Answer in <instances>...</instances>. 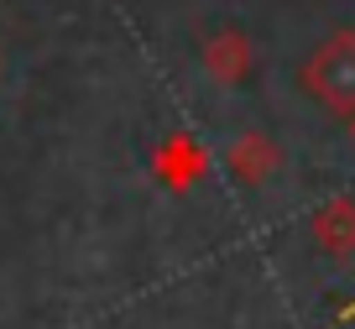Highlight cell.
<instances>
[{
    "instance_id": "3957f363",
    "label": "cell",
    "mask_w": 355,
    "mask_h": 329,
    "mask_svg": "<svg viewBox=\"0 0 355 329\" xmlns=\"http://www.w3.org/2000/svg\"><path fill=\"white\" fill-rule=\"evenodd\" d=\"M313 241L329 256H350L355 251V199H329L313 214Z\"/></svg>"
},
{
    "instance_id": "6da1fadb",
    "label": "cell",
    "mask_w": 355,
    "mask_h": 329,
    "mask_svg": "<svg viewBox=\"0 0 355 329\" xmlns=\"http://www.w3.org/2000/svg\"><path fill=\"white\" fill-rule=\"evenodd\" d=\"M303 89L334 110V115H355V32H334L303 68Z\"/></svg>"
},
{
    "instance_id": "52a82bcc",
    "label": "cell",
    "mask_w": 355,
    "mask_h": 329,
    "mask_svg": "<svg viewBox=\"0 0 355 329\" xmlns=\"http://www.w3.org/2000/svg\"><path fill=\"white\" fill-rule=\"evenodd\" d=\"M350 142H355V115H350Z\"/></svg>"
},
{
    "instance_id": "8992f818",
    "label": "cell",
    "mask_w": 355,
    "mask_h": 329,
    "mask_svg": "<svg viewBox=\"0 0 355 329\" xmlns=\"http://www.w3.org/2000/svg\"><path fill=\"white\" fill-rule=\"evenodd\" d=\"M340 319H355V303H345V308H340Z\"/></svg>"
},
{
    "instance_id": "7a4b0ae2",
    "label": "cell",
    "mask_w": 355,
    "mask_h": 329,
    "mask_svg": "<svg viewBox=\"0 0 355 329\" xmlns=\"http://www.w3.org/2000/svg\"><path fill=\"white\" fill-rule=\"evenodd\" d=\"M225 162H230V173L241 178V183H261V178H272V167H277V142L261 136V131H245V136L230 142Z\"/></svg>"
},
{
    "instance_id": "277c9868",
    "label": "cell",
    "mask_w": 355,
    "mask_h": 329,
    "mask_svg": "<svg viewBox=\"0 0 355 329\" xmlns=\"http://www.w3.org/2000/svg\"><path fill=\"white\" fill-rule=\"evenodd\" d=\"M204 68H209L220 84H241L245 68H251V42L241 32H214L204 42Z\"/></svg>"
},
{
    "instance_id": "5b68a950",
    "label": "cell",
    "mask_w": 355,
    "mask_h": 329,
    "mask_svg": "<svg viewBox=\"0 0 355 329\" xmlns=\"http://www.w3.org/2000/svg\"><path fill=\"white\" fill-rule=\"evenodd\" d=\"M199 173H204V152L193 146V136H173L167 152H162V178L178 183V188H189Z\"/></svg>"
}]
</instances>
